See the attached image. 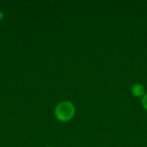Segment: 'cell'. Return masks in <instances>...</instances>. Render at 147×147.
I'll list each match as a JSON object with an SVG mask.
<instances>
[{"instance_id": "cell-1", "label": "cell", "mask_w": 147, "mask_h": 147, "mask_svg": "<svg viewBox=\"0 0 147 147\" xmlns=\"http://www.w3.org/2000/svg\"><path fill=\"white\" fill-rule=\"evenodd\" d=\"M54 115L59 121L67 122L74 117L75 107L71 102H59L54 109Z\"/></svg>"}, {"instance_id": "cell-2", "label": "cell", "mask_w": 147, "mask_h": 147, "mask_svg": "<svg viewBox=\"0 0 147 147\" xmlns=\"http://www.w3.org/2000/svg\"><path fill=\"white\" fill-rule=\"evenodd\" d=\"M145 91H146V89L141 84H135L131 89V92L133 96L136 98L143 97L145 96Z\"/></svg>"}, {"instance_id": "cell-3", "label": "cell", "mask_w": 147, "mask_h": 147, "mask_svg": "<svg viewBox=\"0 0 147 147\" xmlns=\"http://www.w3.org/2000/svg\"><path fill=\"white\" fill-rule=\"evenodd\" d=\"M142 105L144 109L147 110V94H145V96L142 97Z\"/></svg>"}, {"instance_id": "cell-4", "label": "cell", "mask_w": 147, "mask_h": 147, "mask_svg": "<svg viewBox=\"0 0 147 147\" xmlns=\"http://www.w3.org/2000/svg\"><path fill=\"white\" fill-rule=\"evenodd\" d=\"M48 147H52V146H48Z\"/></svg>"}]
</instances>
